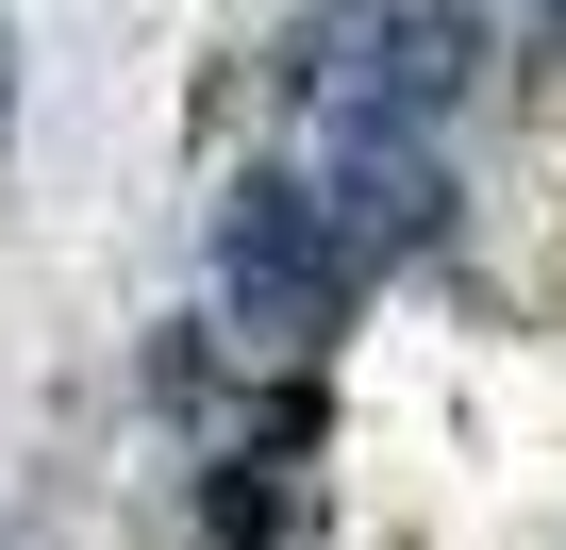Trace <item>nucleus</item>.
Listing matches in <instances>:
<instances>
[{
	"label": "nucleus",
	"mask_w": 566,
	"mask_h": 550,
	"mask_svg": "<svg viewBox=\"0 0 566 550\" xmlns=\"http://www.w3.org/2000/svg\"><path fill=\"white\" fill-rule=\"evenodd\" d=\"M384 84H400V101H450V18H400V34H384Z\"/></svg>",
	"instance_id": "2"
},
{
	"label": "nucleus",
	"mask_w": 566,
	"mask_h": 550,
	"mask_svg": "<svg viewBox=\"0 0 566 550\" xmlns=\"http://www.w3.org/2000/svg\"><path fill=\"white\" fill-rule=\"evenodd\" d=\"M217 284H233L250 334H334L350 318V234H334V200L283 184V167H250L233 217H217Z\"/></svg>",
	"instance_id": "1"
}]
</instances>
